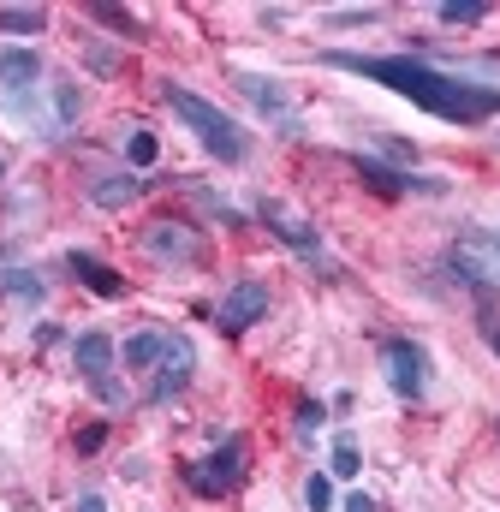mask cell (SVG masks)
<instances>
[{
	"instance_id": "cell-1",
	"label": "cell",
	"mask_w": 500,
	"mask_h": 512,
	"mask_svg": "<svg viewBox=\"0 0 500 512\" xmlns=\"http://www.w3.org/2000/svg\"><path fill=\"white\" fill-rule=\"evenodd\" d=\"M328 66L340 72H358L370 84H387L393 96L417 102L423 114L435 120H453V126H483L500 114V84H471V78H453V72H435L429 60L417 54H322Z\"/></svg>"
},
{
	"instance_id": "cell-2",
	"label": "cell",
	"mask_w": 500,
	"mask_h": 512,
	"mask_svg": "<svg viewBox=\"0 0 500 512\" xmlns=\"http://www.w3.org/2000/svg\"><path fill=\"white\" fill-rule=\"evenodd\" d=\"M161 102H167V108H173V114L185 120V131H191V137H197V143H203V149H209L215 161H227V167H239V161L250 155L245 131L233 126V120H227V114H221L215 102H203V96H191L185 84H173V78H167V84H161Z\"/></svg>"
},
{
	"instance_id": "cell-3",
	"label": "cell",
	"mask_w": 500,
	"mask_h": 512,
	"mask_svg": "<svg viewBox=\"0 0 500 512\" xmlns=\"http://www.w3.org/2000/svg\"><path fill=\"white\" fill-rule=\"evenodd\" d=\"M245 471H250V441L245 435H227L215 453H203V459L185 465V489H191L197 501H227V495L245 483Z\"/></svg>"
},
{
	"instance_id": "cell-4",
	"label": "cell",
	"mask_w": 500,
	"mask_h": 512,
	"mask_svg": "<svg viewBox=\"0 0 500 512\" xmlns=\"http://www.w3.org/2000/svg\"><path fill=\"white\" fill-rule=\"evenodd\" d=\"M114 358H120V352H114V340H108V334H96V328L72 340V364H78V376L90 382V393H96L102 405H125V387L114 382Z\"/></svg>"
},
{
	"instance_id": "cell-5",
	"label": "cell",
	"mask_w": 500,
	"mask_h": 512,
	"mask_svg": "<svg viewBox=\"0 0 500 512\" xmlns=\"http://www.w3.org/2000/svg\"><path fill=\"white\" fill-rule=\"evenodd\" d=\"M143 251L161 256V262H173V268H197V262L209 256V239H203L191 221H149V227H143Z\"/></svg>"
},
{
	"instance_id": "cell-6",
	"label": "cell",
	"mask_w": 500,
	"mask_h": 512,
	"mask_svg": "<svg viewBox=\"0 0 500 512\" xmlns=\"http://www.w3.org/2000/svg\"><path fill=\"white\" fill-rule=\"evenodd\" d=\"M352 173L381 191V197H441L447 191V179H429V173H399V167H387V161H375V155H352Z\"/></svg>"
},
{
	"instance_id": "cell-7",
	"label": "cell",
	"mask_w": 500,
	"mask_h": 512,
	"mask_svg": "<svg viewBox=\"0 0 500 512\" xmlns=\"http://www.w3.org/2000/svg\"><path fill=\"white\" fill-rule=\"evenodd\" d=\"M381 370H387V387L399 399H423V387H429V352L417 340H381Z\"/></svg>"
},
{
	"instance_id": "cell-8",
	"label": "cell",
	"mask_w": 500,
	"mask_h": 512,
	"mask_svg": "<svg viewBox=\"0 0 500 512\" xmlns=\"http://www.w3.org/2000/svg\"><path fill=\"white\" fill-rule=\"evenodd\" d=\"M233 84H239V96H245L250 108L268 120V126H280V137H298L304 120H298V108L286 102V90L274 84V78H262V72H233Z\"/></svg>"
},
{
	"instance_id": "cell-9",
	"label": "cell",
	"mask_w": 500,
	"mask_h": 512,
	"mask_svg": "<svg viewBox=\"0 0 500 512\" xmlns=\"http://www.w3.org/2000/svg\"><path fill=\"white\" fill-rule=\"evenodd\" d=\"M191 370H197V346L185 340V334H167V352H161V364L149 370V405H167L173 393H185L191 387Z\"/></svg>"
},
{
	"instance_id": "cell-10",
	"label": "cell",
	"mask_w": 500,
	"mask_h": 512,
	"mask_svg": "<svg viewBox=\"0 0 500 512\" xmlns=\"http://www.w3.org/2000/svg\"><path fill=\"white\" fill-rule=\"evenodd\" d=\"M268 316V286L262 280H233V292L215 304V328L221 334H245L250 322Z\"/></svg>"
},
{
	"instance_id": "cell-11",
	"label": "cell",
	"mask_w": 500,
	"mask_h": 512,
	"mask_svg": "<svg viewBox=\"0 0 500 512\" xmlns=\"http://www.w3.org/2000/svg\"><path fill=\"white\" fill-rule=\"evenodd\" d=\"M256 221H262V227H268L280 245H292L298 256H322V239H316V227H310V221H298V215H286L274 197H262V203H256Z\"/></svg>"
},
{
	"instance_id": "cell-12",
	"label": "cell",
	"mask_w": 500,
	"mask_h": 512,
	"mask_svg": "<svg viewBox=\"0 0 500 512\" xmlns=\"http://www.w3.org/2000/svg\"><path fill=\"white\" fill-rule=\"evenodd\" d=\"M66 268H72V280H78L84 292H96V298H108V304H114V298H125V274H120V268H108L102 256L72 251V256H66Z\"/></svg>"
},
{
	"instance_id": "cell-13",
	"label": "cell",
	"mask_w": 500,
	"mask_h": 512,
	"mask_svg": "<svg viewBox=\"0 0 500 512\" xmlns=\"http://www.w3.org/2000/svg\"><path fill=\"white\" fill-rule=\"evenodd\" d=\"M36 78H42V54L36 48H0V90L6 96L36 90Z\"/></svg>"
},
{
	"instance_id": "cell-14",
	"label": "cell",
	"mask_w": 500,
	"mask_h": 512,
	"mask_svg": "<svg viewBox=\"0 0 500 512\" xmlns=\"http://www.w3.org/2000/svg\"><path fill=\"white\" fill-rule=\"evenodd\" d=\"M143 191H149V179L114 173V179H96V185H90V203H96V209H125V203H137Z\"/></svg>"
},
{
	"instance_id": "cell-15",
	"label": "cell",
	"mask_w": 500,
	"mask_h": 512,
	"mask_svg": "<svg viewBox=\"0 0 500 512\" xmlns=\"http://www.w3.org/2000/svg\"><path fill=\"white\" fill-rule=\"evenodd\" d=\"M161 352H167V328H143V334H131V340L120 346L125 370H143V376L161 364Z\"/></svg>"
},
{
	"instance_id": "cell-16",
	"label": "cell",
	"mask_w": 500,
	"mask_h": 512,
	"mask_svg": "<svg viewBox=\"0 0 500 512\" xmlns=\"http://www.w3.org/2000/svg\"><path fill=\"white\" fill-rule=\"evenodd\" d=\"M48 12L42 6H0V36H42Z\"/></svg>"
},
{
	"instance_id": "cell-17",
	"label": "cell",
	"mask_w": 500,
	"mask_h": 512,
	"mask_svg": "<svg viewBox=\"0 0 500 512\" xmlns=\"http://www.w3.org/2000/svg\"><path fill=\"white\" fill-rule=\"evenodd\" d=\"M0 292L6 298H18V304H42V274H30V268H0Z\"/></svg>"
},
{
	"instance_id": "cell-18",
	"label": "cell",
	"mask_w": 500,
	"mask_h": 512,
	"mask_svg": "<svg viewBox=\"0 0 500 512\" xmlns=\"http://www.w3.org/2000/svg\"><path fill=\"white\" fill-rule=\"evenodd\" d=\"M328 471H334L340 483H352V477L364 471V453H358V441H352V435H334V453H328Z\"/></svg>"
},
{
	"instance_id": "cell-19",
	"label": "cell",
	"mask_w": 500,
	"mask_h": 512,
	"mask_svg": "<svg viewBox=\"0 0 500 512\" xmlns=\"http://www.w3.org/2000/svg\"><path fill=\"white\" fill-rule=\"evenodd\" d=\"M435 12H441V24H483L489 18V0H441Z\"/></svg>"
},
{
	"instance_id": "cell-20",
	"label": "cell",
	"mask_w": 500,
	"mask_h": 512,
	"mask_svg": "<svg viewBox=\"0 0 500 512\" xmlns=\"http://www.w3.org/2000/svg\"><path fill=\"white\" fill-rule=\"evenodd\" d=\"M125 155H131V167H155V155H161V143H155V131L131 126V137H125Z\"/></svg>"
},
{
	"instance_id": "cell-21",
	"label": "cell",
	"mask_w": 500,
	"mask_h": 512,
	"mask_svg": "<svg viewBox=\"0 0 500 512\" xmlns=\"http://www.w3.org/2000/svg\"><path fill=\"white\" fill-rule=\"evenodd\" d=\"M90 18H96V24H108V30H125V36H143V24H137L125 6H90Z\"/></svg>"
},
{
	"instance_id": "cell-22",
	"label": "cell",
	"mask_w": 500,
	"mask_h": 512,
	"mask_svg": "<svg viewBox=\"0 0 500 512\" xmlns=\"http://www.w3.org/2000/svg\"><path fill=\"white\" fill-rule=\"evenodd\" d=\"M78 108H84V90H78V84H54V114H60V126H72Z\"/></svg>"
},
{
	"instance_id": "cell-23",
	"label": "cell",
	"mask_w": 500,
	"mask_h": 512,
	"mask_svg": "<svg viewBox=\"0 0 500 512\" xmlns=\"http://www.w3.org/2000/svg\"><path fill=\"white\" fill-rule=\"evenodd\" d=\"M304 507L310 512H334V483H328V477H310V483H304Z\"/></svg>"
},
{
	"instance_id": "cell-24",
	"label": "cell",
	"mask_w": 500,
	"mask_h": 512,
	"mask_svg": "<svg viewBox=\"0 0 500 512\" xmlns=\"http://www.w3.org/2000/svg\"><path fill=\"white\" fill-rule=\"evenodd\" d=\"M459 251H489V256H500V227H471Z\"/></svg>"
},
{
	"instance_id": "cell-25",
	"label": "cell",
	"mask_w": 500,
	"mask_h": 512,
	"mask_svg": "<svg viewBox=\"0 0 500 512\" xmlns=\"http://www.w3.org/2000/svg\"><path fill=\"white\" fill-rule=\"evenodd\" d=\"M477 334L489 340V352L500 358V310H495V304H483V310H477Z\"/></svg>"
},
{
	"instance_id": "cell-26",
	"label": "cell",
	"mask_w": 500,
	"mask_h": 512,
	"mask_svg": "<svg viewBox=\"0 0 500 512\" xmlns=\"http://www.w3.org/2000/svg\"><path fill=\"white\" fill-rule=\"evenodd\" d=\"M375 18H381L375 6H352V12H328V24H334V30H358V24H375Z\"/></svg>"
},
{
	"instance_id": "cell-27",
	"label": "cell",
	"mask_w": 500,
	"mask_h": 512,
	"mask_svg": "<svg viewBox=\"0 0 500 512\" xmlns=\"http://www.w3.org/2000/svg\"><path fill=\"white\" fill-rule=\"evenodd\" d=\"M292 423H298V435H316L322 429V399H298V417Z\"/></svg>"
},
{
	"instance_id": "cell-28",
	"label": "cell",
	"mask_w": 500,
	"mask_h": 512,
	"mask_svg": "<svg viewBox=\"0 0 500 512\" xmlns=\"http://www.w3.org/2000/svg\"><path fill=\"white\" fill-rule=\"evenodd\" d=\"M102 441H108V423H90V429H78V453H102Z\"/></svg>"
},
{
	"instance_id": "cell-29",
	"label": "cell",
	"mask_w": 500,
	"mask_h": 512,
	"mask_svg": "<svg viewBox=\"0 0 500 512\" xmlns=\"http://www.w3.org/2000/svg\"><path fill=\"white\" fill-rule=\"evenodd\" d=\"M72 512H108V501H102V495H78V507Z\"/></svg>"
},
{
	"instance_id": "cell-30",
	"label": "cell",
	"mask_w": 500,
	"mask_h": 512,
	"mask_svg": "<svg viewBox=\"0 0 500 512\" xmlns=\"http://www.w3.org/2000/svg\"><path fill=\"white\" fill-rule=\"evenodd\" d=\"M346 512H375V501H370V495H352V501H346Z\"/></svg>"
},
{
	"instance_id": "cell-31",
	"label": "cell",
	"mask_w": 500,
	"mask_h": 512,
	"mask_svg": "<svg viewBox=\"0 0 500 512\" xmlns=\"http://www.w3.org/2000/svg\"><path fill=\"white\" fill-rule=\"evenodd\" d=\"M0 173H6V161H0Z\"/></svg>"
}]
</instances>
